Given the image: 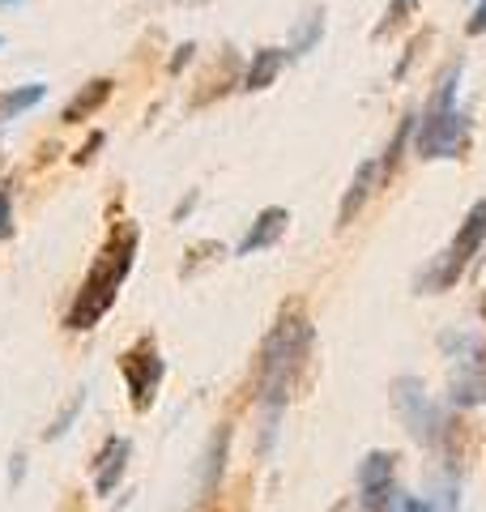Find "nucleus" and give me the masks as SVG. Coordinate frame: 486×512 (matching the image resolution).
<instances>
[{"mask_svg":"<svg viewBox=\"0 0 486 512\" xmlns=\"http://www.w3.org/2000/svg\"><path fill=\"white\" fill-rule=\"evenodd\" d=\"M307 350H312V325L303 320L299 308H286L278 316V325L269 329L265 346H261V380H256V402H261V414H265V436L256 440L261 453L273 448V436H278V414L286 406L290 389H295V372L303 367Z\"/></svg>","mask_w":486,"mask_h":512,"instance_id":"1","label":"nucleus"},{"mask_svg":"<svg viewBox=\"0 0 486 512\" xmlns=\"http://www.w3.org/2000/svg\"><path fill=\"white\" fill-rule=\"evenodd\" d=\"M137 244H141L137 222H128V218L111 222V235H107V244H103V252H99V261L90 265V274H86V282H81V291H77V299H73L69 316H64V329L86 333V329H94V325H99V320L111 312V303H116L124 278L133 274Z\"/></svg>","mask_w":486,"mask_h":512,"instance_id":"2","label":"nucleus"},{"mask_svg":"<svg viewBox=\"0 0 486 512\" xmlns=\"http://www.w3.org/2000/svg\"><path fill=\"white\" fill-rule=\"evenodd\" d=\"M457 86H461V60H452L444 77L435 82L431 99L418 116V154L423 158H461L469 146V120L457 111Z\"/></svg>","mask_w":486,"mask_h":512,"instance_id":"3","label":"nucleus"},{"mask_svg":"<svg viewBox=\"0 0 486 512\" xmlns=\"http://www.w3.org/2000/svg\"><path fill=\"white\" fill-rule=\"evenodd\" d=\"M482 244H486V201H478L474 210L465 214V222H461V231L452 235V244L440 252V261L435 265H427L423 274H418V291L423 295H435V291H448L452 282H457L465 269H469V261L482 252Z\"/></svg>","mask_w":486,"mask_h":512,"instance_id":"4","label":"nucleus"},{"mask_svg":"<svg viewBox=\"0 0 486 512\" xmlns=\"http://www.w3.org/2000/svg\"><path fill=\"white\" fill-rule=\"evenodd\" d=\"M393 410H397V419L410 427V436L418 444H435L440 448V436H444V414L431 406V397L423 393V380L418 376H401L393 384Z\"/></svg>","mask_w":486,"mask_h":512,"instance_id":"5","label":"nucleus"},{"mask_svg":"<svg viewBox=\"0 0 486 512\" xmlns=\"http://www.w3.org/2000/svg\"><path fill=\"white\" fill-rule=\"evenodd\" d=\"M120 376L128 384V393H133V410L145 414L154 406L162 376H167V363H162L154 338H137L133 346L124 350V355H120Z\"/></svg>","mask_w":486,"mask_h":512,"instance_id":"6","label":"nucleus"},{"mask_svg":"<svg viewBox=\"0 0 486 512\" xmlns=\"http://www.w3.org/2000/svg\"><path fill=\"white\" fill-rule=\"evenodd\" d=\"M393 478H397V457L393 453H384V448L367 453L363 466H359V508L363 512L393 508V495H397Z\"/></svg>","mask_w":486,"mask_h":512,"instance_id":"7","label":"nucleus"},{"mask_svg":"<svg viewBox=\"0 0 486 512\" xmlns=\"http://www.w3.org/2000/svg\"><path fill=\"white\" fill-rule=\"evenodd\" d=\"M128 453H133V444H128L124 436H111L99 448V457H94V491H99V495H111V491L120 487L124 466H128Z\"/></svg>","mask_w":486,"mask_h":512,"instance_id":"8","label":"nucleus"},{"mask_svg":"<svg viewBox=\"0 0 486 512\" xmlns=\"http://www.w3.org/2000/svg\"><path fill=\"white\" fill-rule=\"evenodd\" d=\"M286 222H290V214L282 210V205H269V210H261V214H256V222L248 227V235H243L239 256H252V252H261V248H273L286 235Z\"/></svg>","mask_w":486,"mask_h":512,"instance_id":"9","label":"nucleus"},{"mask_svg":"<svg viewBox=\"0 0 486 512\" xmlns=\"http://www.w3.org/2000/svg\"><path fill=\"white\" fill-rule=\"evenodd\" d=\"M376 175H380V163H376V158H367V163L354 171V180H350L346 197H342V210H337V227H350V222L359 218V210H363L367 197H371V188H376Z\"/></svg>","mask_w":486,"mask_h":512,"instance_id":"10","label":"nucleus"},{"mask_svg":"<svg viewBox=\"0 0 486 512\" xmlns=\"http://www.w3.org/2000/svg\"><path fill=\"white\" fill-rule=\"evenodd\" d=\"M286 60H290V52L286 47H261V52L252 56V64H248V73H243V90H269L273 82H278V73L286 69Z\"/></svg>","mask_w":486,"mask_h":512,"instance_id":"11","label":"nucleus"},{"mask_svg":"<svg viewBox=\"0 0 486 512\" xmlns=\"http://www.w3.org/2000/svg\"><path fill=\"white\" fill-rule=\"evenodd\" d=\"M440 453H444V461H448V470L461 474V466H469V453H474V427L461 423V419H444Z\"/></svg>","mask_w":486,"mask_h":512,"instance_id":"12","label":"nucleus"},{"mask_svg":"<svg viewBox=\"0 0 486 512\" xmlns=\"http://www.w3.org/2000/svg\"><path fill=\"white\" fill-rule=\"evenodd\" d=\"M107 99H111V82H107V77H99V82L81 86V90L73 94V103L60 111V120H64V124H81V120H90L94 111H99Z\"/></svg>","mask_w":486,"mask_h":512,"instance_id":"13","label":"nucleus"},{"mask_svg":"<svg viewBox=\"0 0 486 512\" xmlns=\"http://www.w3.org/2000/svg\"><path fill=\"white\" fill-rule=\"evenodd\" d=\"M226 444H231V427H218V436L209 440V453H205V474H201V500L218 491L222 483V461H226Z\"/></svg>","mask_w":486,"mask_h":512,"instance_id":"14","label":"nucleus"},{"mask_svg":"<svg viewBox=\"0 0 486 512\" xmlns=\"http://www.w3.org/2000/svg\"><path fill=\"white\" fill-rule=\"evenodd\" d=\"M43 99H47V86H43V82H30V86H18V90L0 94V120H13V116H22V111L39 107Z\"/></svg>","mask_w":486,"mask_h":512,"instance_id":"15","label":"nucleus"},{"mask_svg":"<svg viewBox=\"0 0 486 512\" xmlns=\"http://www.w3.org/2000/svg\"><path fill=\"white\" fill-rule=\"evenodd\" d=\"M320 35H324V9H307L295 26V35H290V56H307L320 43Z\"/></svg>","mask_w":486,"mask_h":512,"instance_id":"16","label":"nucleus"},{"mask_svg":"<svg viewBox=\"0 0 486 512\" xmlns=\"http://www.w3.org/2000/svg\"><path fill=\"white\" fill-rule=\"evenodd\" d=\"M414 128H418V116H405L401 124H397V133H393V141H388V154H384V175H393L397 171V163H401V154H405V141L414 137Z\"/></svg>","mask_w":486,"mask_h":512,"instance_id":"17","label":"nucleus"},{"mask_svg":"<svg viewBox=\"0 0 486 512\" xmlns=\"http://www.w3.org/2000/svg\"><path fill=\"white\" fill-rule=\"evenodd\" d=\"M81 406H86V389H77L73 397H69V406H64L56 419H52V427L43 431V440H60V436H69V427L77 423V414H81Z\"/></svg>","mask_w":486,"mask_h":512,"instance_id":"18","label":"nucleus"},{"mask_svg":"<svg viewBox=\"0 0 486 512\" xmlns=\"http://www.w3.org/2000/svg\"><path fill=\"white\" fill-rule=\"evenodd\" d=\"M414 9H418V0H388V9H384V22L376 26V39L393 35L397 26H405V22L414 18Z\"/></svg>","mask_w":486,"mask_h":512,"instance_id":"19","label":"nucleus"},{"mask_svg":"<svg viewBox=\"0 0 486 512\" xmlns=\"http://www.w3.org/2000/svg\"><path fill=\"white\" fill-rule=\"evenodd\" d=\"M431 491H435V500H440V512H457V474H435L431 478Z\"/></svg>","mask_w":486,"mask_h":512,"instance_id":"20","label":"nucleus"},{"mask_svg":"<svg viewBox=\"0 0 486 512\" xmlns=\"http://www.w3.org/2000/svg\"><path fill=\"white\" fill-rule=\"evenodd\" d=\"M427 43H431V35H427V30H423V35H414V39H410V47H405V60H401L397 69H393V77H405V73H410V64L418 60V52H423Z\"/></svg>","mask_w":486,"mask_h":512,"instance_id":"21","label":"nucleus"},{"mask_svg":"<svg viewBox=\"0 0 486 512\" xmlns=\"http://www.w3.org/2000/svg\"><path fill=\"white\" fill-rule=\"evenodd\" d=\"M393 512H435L431 500H418V495H393Z\"/></svg>","mask_w":486,"mask_h":512,"instance_id":"22","label":"nucleus"},{"mask_svg":"<svg viewBox=\"0 0 486 512\" xmlns=\"http://www.w3.org/2000/svg\"><path fill=\"white\" fill-rule=\"evenodd\" d=\"M0 239H13V197H9V188H0Z\"/></svg>","mask_w":486,"mask_h":512,"instance_id":"23","label":"nucleus"},{"mask_svg":"<svg viewBox=\"0 0 486 512\" xmlns=\"http://www.w3.org/2000/svg\"><path fill=\"white\" fill-rule=\"evenodd\" d=\"M22 478H26V453H13V457H9V487L18 491Z\"/></svg>","mask_w":486,"mask_h":512,"instance_id":"24","label":"nucleus"},{"mask_svg":"<svg viewBox=\"0 0 486 512\" xmlns=\"http://www.w3.org/2000/svg\"><path fill=\"white\" fill-rule=\"evenodd\" d=\"M465 35H486V0L474 5V18L465 22Z\"/></svg>","mask_w":486,"mask_h":512,"instance_id":"25","label":"nucleus"},{"mask_svg":"<svg viewBox=\"0 0 486 512\" xmlns=\"http://www.w3.org/2000/svg\"><path fill=\"white\" fill-rule=\"evenodd\" d=\"M197 201H201L197 192H188V197H184L180 205H175V222H184V218H188V210H197Z\"/></svg>","mask_w":486,"mask_h":512,"instance_id":"26","label":"nucleus"},{"mask_svg":"<svg viewBox=\"0 0 486 512\" xmlns=\"http://www.w3.org/2000/svg\"><path fill=\"white\" fill-rule=\"evenodd\" d=\"M192 52H197V47H192V43H184V47H180V56H175V60H171V73H180V69H184V64H188V56H192Z\"/></svg>","mask_w":486,"mask_h":512,"instance_id":"27","label":"nucleus"},{"mask_svg":"<svg viewBox=\"0 0 486 512\" xmlns=\"http://www.w3.org/2000/svg\"><path fill=\"white\" fill-rule=\"evenodd\" d=\"M9 5H22V0H0V9H9Z\"/></svg>","mask_w":486,"mask_h":512,"instance_id":"28","label":"nucleus"},{"mask_svg":"<svg viewBox=\"0 0 486 512\" xmlns=\"http://www.w3.org/2000/svg\"><path fill=\"white\" fill-rule=\"evenodd\" d=\"M333 512H346V504H333Z\"/></svg>","mask_w":486,"mask_h":512,"instance_id":"29","label":"nucleus"},{"mask_svg":"<svg viewBox=\"0 0 486 512\" xmlns=\"http://www.w3.org/2000/svg\"><path fill=\"white\" fill-rule=\"evenodd\" d=\"M0 43H5V39H0Z\"/></svg>","mask_w":486,"mask_h":512,"instance_id":"30","label":"nucleus"}]
</instances>
